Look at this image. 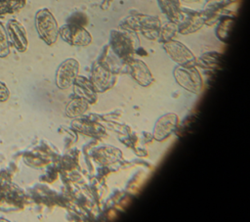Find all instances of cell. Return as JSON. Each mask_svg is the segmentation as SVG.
Returning <instances> with one entry per match:
<instances>
[{"instance_id": "6da1fadb", "label": "cell", "mask_w": 250, "mask_h": 222, "mask_svg": "<svg viewBox=\"0 0 250 222\" xmlns=\"http://www.w3.org/2000/svg\"><path fill=\"white\" fill-rule=\"evenodd\" d=\"M35 27L39 37L47 44L53 45L59 37L57 20L48 9H41L35 15Z\"/></svg>"}, {"instance_id": "7a4b0ae2", "label": "cell", "mask_w": 250, "mask_h": 222, "mask_svg": "<svg viewBox=\"0 0 250 222\" xmlns=\"http://www.w3.org/2000/svg\"><path fill=\"white\" fill-rule=\"evenodd\" d=\"M24 193L17 185L0 177V210H18L23 206Z\"/></svg>"}, {"instance_id": "3957f363", "label": "cell", "mask_w": 250, "mask_h": 222, "mask_svg": "<svg viewBox=\"0 0 250 222\" xmlns=\"http://www.w3.org/2000/svg\"><path fill=\"white\" fill-rule=\"evenodd\" d=\"M174 77L176 81L186 90L199 94L202 89V77L194 66H180L174 69Z\"/></svg>"}, {"instance_id": "277c9868", "label": "cell", "mask_w": 250, "mask_h": 222, "mask_svg": "<svg viewBox=\"0 0 250 222\" xmlns=\"http://www.w3.org/2000/svg\"><path fill=\"white\" fill-rule=\"evenodd\" d=\"M59 35L71 46L85 47L92 42V36L89 31L82 24L71 22L59 28Z\"/></svg>"}, {"instance_id": "5b68a950", "label": "cell", "mask_w": 250, "mask_h": 222, "mask_svg": "<svg viewBox=\"0 0 250 222\" xmlns=\"http://www.w3.org/2000/svg\"><path fill=\"white\" fill-rule=\"evenodd\" d=\"M164 50L169 57L180 66H195L196 59L192 52L182 42L176 40H169L163 44Z\"/></svg>"}, {"instance_id": "8992f818", "label": "cell", "mask_w": 250, "mask_h": 222, "mask_svg": "<svg viewBox=\"0 0 250 222\" xmlns=\"http://www.w3.org/2000/svg\"><path fill=\"white\" fill-rule=\"evenodd\" d=\"M79 72V63L75 59H66L56 71V84L60 89H67L73 85Z\"/></svg>"}, {"instance_id": "52a82bcc", "label": "cell", "mask_w": 250, "mask_h": 222, "mask_svg": "<svg viewBox=\"0 0 250 222\" xmlns=\"http://www.w3.org/2000/svg\"><path fill=\"white\" fill-rule=\"evenodd\" d=\"M206 22L205 16L199 12L181 9V16L177 22V30L180 33L187 34L198 30Z\"/></svg>"}, {"instance_id": "ba28073f", "label": "cell", "mask_w": 250, "mask_h": 222, "mask_svg": "<svg viewBox=\"0 0 250 222\" xmlns=\"http://www.w3.org/2000/svg\"><path fill=\"white\" fill-rule=\"evenodd\" d=\"M109 44L113 52L120 58L128 59L134 53L133 41L124 31L112 30Z\"/></svg>"}, {"instance_id": "9c48e42d", "label": "cell", "mask_w": 250, "mask_h": 222, "mask_svg": "<svg viewBox=\"0 0 250 222\" xmlns=\"http://www.w3.org/2000/svg\"><path fill=\"white\" fill-rule=\"evenodd\" d=\"M7 35L10 43L19 52H24L28 47L27 33L24 26L17 20H10L7 23Z\"/></svg>"}, {"instance_id": "30bf717a", "label": "cell", "mask_w": 250, "mask_h": 222, "mask_svg": "<svg viewBox=\"0 0 250 222\" xmlns=\"http://www.w3.org/2000/svg\"><path fill=\"white\" fill-rule=\"evenodd\" d=\"M91 82L97 92H104L112 86L114 76L106 65L97 63L93 67Z\"/></svg>"}, {"instance_id": "8fae6325", "label": "cell", "mask_w": 250, "mask_h": 222, "mask_svg": "<svg viewBox=\"0 0 250 222\" xmlns=\"http://www.w3.org/2000/svg\"><path fill=\"white\" fill-rule=\"evenodd\" d=\"M178 116L175 113H166L160 116L153 128V136L157 141H163L168 138L176 129Z\"/></svg>"}, {"instance_id": "7c38bea8", "label": "cell", "mask_w": 250, "mask_h": 222, "mask_svg": "<svg viewBox=\"0 0 250 222\" xmlns=\"http://www.w3.org/2000/svg\"><path fill=\"white\" fill-rule=\"evenodd\" d=\"M161 22L158 18L152 16H138L137 20V30L141 31L142 34L150 40L159 38Z\"/></svg>"}, {"instance_id": "4fadbf2b", "label": "cell", "mask_w": 250, "mask_h": 222, "mask_svg": "<svg viewBox=\"0 0 250 222\" xmlns=\"http://www.w3.org/2000/svg\"><path fill=\"white\" fill-rule=\"evenodd\" d=\"M129 67L132 77L142 86H148L153 82V77L147 66L141 60L131 59Z\"/></svg>"}, {"instance_id": "5bb4252c", "label": "cell", "mask_w": 250, "mask_h": 222, "mask_svg": "<svg viewBox=\"0 0 250 222\" xmlns=\"http://www.w3.org/2000/svg\"><path fill=\"white\" fill-rule=\"evenodd\" d=\"M74 91L78 97L83 98L88 103H95L97 100V91L91 81L83 76H77L73 82Z\"/></svg>"}, {"instance_id": "9a60e30c", "label": "cell", "mask_w": 250, "mask_h": 222, "mask_svg": "<svg viewBox=\"0 0 250 222\" xmlns=\"http://www.w3.org/2000/svg\"><path fill=\"white\" fill-rule=\"evenodd\" d=\"M161 11L168 17L170 22H178L181 16L179 0H157Z\"/></svg>"}, {"instance_id": "2e32d148", "label": "cell", "mask_w": 250, "mask_h": 222, "mask_svg": "<svg viewBox=\"0 0 250 222\" xmlns=\"http://www.w3.org/2000/svg\"><path fill=\"white\" fill-rule=\"evenodd\" d=\"M89 103L81 97L73 99L66 106V114L69 117H77L82 115L88 110Z\"/></svg>"}, {"instance_id": "e0dca14e", "label": "cell", "mask_w": 250, "mask_h": 222, "mask_svg": "<svg viewBox=\"0 0 250 222\" xmlns=\"http://www.w3.org/2000/svg\"><path fill=\"white\" fill-rule=\"evenodd\" d=\"M26 4V0H0V16L13 15L20 12Z\"/></svg>"}, {"instance_id": "ac0fdd59", "label": "cell", "mask_w": 250, "mask_h": 222, "mask_svg": "<svg viewBox=\"0 0 250 222\" xmlns=\"http://www.w3.org/2000/svg\"><path fill=\"white\" fill-rule=\"evenodd\" d=\"M221 60V55L217 52H208L204 55H202L198 61V64L201 67H207V68H216L219 67Z\"/></svg>"}, {"instance_id": "d6986e66", "label": "cell", "mask_w": 250, "mask_h": 222, "mask_svg": "<svg viewBox=\"0 0 250 222\" xmlns=\"http://www.w3.org/2000/svg\"><path fill=\"white\" fill-rule=\"evenodd\" d=\"M177 31H178L177 23H175L173 22H169L163 25L161 24L160 32H159V39H161L164 42H167L175 36Z\"/></svg>"}, {"instance_id": "ffe728a7", "label": "cell", "mask_w": 250, "mask_h": 222, "mask_svg": "<svg viewBox=\"0 0 250 222\" xmlns=\"http://www.w3.org/2000/svg\"><path fill=\"white\" fill-rule=\"evenodd\" d=\"M10 53L9 39L7 35V30L3 23L0 22V58H5Z\"/></svg>"}, {"instance_id": "44dd1931", "label": "cell", "mask_w": 250, "mask_h": 222, "mask_svg": "<svg viewBox=\"0 0 250 222\" xmlns=\"http://www.w3.org/2000/svg\"><path fill=\"white\" fill-rule=\"evenodd\" d=\"M231 22H232V19H229L227 17L221 21L217 28V35L221 40H225L228 37V32L230 29Z\"/></svg>"}, {"instance_id": "7402d4cb", "label": "cell", "mask_w": 250, "mask_h": 222, "mask_svg": "<svg viewBox=\"0 0 250 222\" xmlns=\"http://www.w3.org/2000/svg\"><path fill=\"white\" fill-rule=\"evenodd\" d=\"M10 97V91L6 84L0 81V102H6Z\"/></svg>"}]
</instances>
